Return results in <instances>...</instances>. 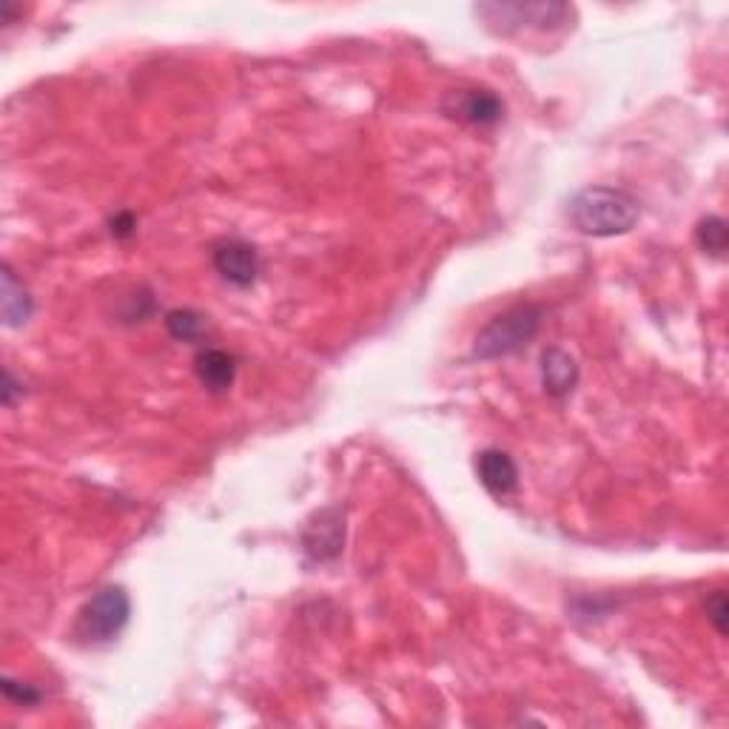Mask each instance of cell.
Wrapping results in <instances>:
<instances>
[{
	"mask_svg": "<svg viewBox=\"0 0 729 729\" xmlns=\"http://www.w3.org/2000/svg\"><path fill=\"white\" fill-rule=\"evenodd\" d=\"M641 217V205L630 191L612 189V185H590L578 191L570 203V220L576 231L587 237H621L636 229Z\"/></svg>",
	"mask_w": 729,
	"mask_h": 729,
	"instance_id": "cell-1",
	"label": "cell"
},
{
	"mask_svg": "<svg viewBox=\"0 0 729 729\" xmlns=\"http://www.w3.org/2000/svg\"><path fill=\"white\" fill-rule=\"evenodd\" d=\"M541 320H545V308L541 305H516V308H507L505 314L493 316L490 323L479 331L474 345V356L479 360H499V356L516 354L525 345H530V340L539 334Z\"/></svg>",
	"mask_w": 729,
	"mask_h": 729,
	"instance_id": "cell-2",
	"label": "cell"
},
{
	"mask_svg": "<svg viewBox=\"0 0 729 729\" xmlns=\"http://www.w3.org/2000/svg\"><path fill=\"white\" fill-rule=\"evenodd\" d=\"M132 618V598L120 585H105L78 612V638L85 645H109L125 630Z\"/></svg>",
	"mask_w": 729,
	"mask_h": 729,
	"instance_id": "cell-3",
	"label": "cell"
},
{
	"mask_svg": "<svg viewBox=\"0 0 729 729\" xmlns=\"http://www.w3.org/2000/svg\"><path fill=\"white\" fill-rule=\"evenodd\" d=\"M211 263L225 283L234 288H251L260 276V254L240 237H225L211 249Z\"/></svg>",
	"mask_w": 729,
	"mask_h": 729,
	"instance_id": "cell-4",
	"label": "cell"
},
{
	"mask_svg": "<svg viewBox=\"0 0 729 729\" xmlns=\"http://www.w3.org/2000/svg\"><path fill=\"white\" fill-rule=\"evenodd\" d=\"M442 112L467 125H496L505 114V103L490 89H454L442 100Z\"/></svg>",
	"mask_w": 729,
	"mask_h": 729,
	"instance_id": "cell-5",
	"label": "cell"
},
{
	"mask_svg": "<svg viewBox=\"0 0 729 729\" xmlns=\"http://www.w3.org/2000/svg\"><path fill=\"white\" fill-rule=\"evenodd\" d=\"M303 545L314 561H331L342 553L345 545V525H342V510L340 507H328L308 522L303 530Z\"/></svg>",
	"mask_w": 729,
	"mask_h": 729,
	"instance_id": "cell-6",
	"label": "cell"
},
{
	"mask_svg": "<svg viewBox=\"0 0 729 729\" xmlns=\"http://www.w3.org/2000/svg\"><path fill=\"white\" fill-rule=\"evenodd\" d=\"M476 474H479L487 493L499 496V499L519 490V467H516L513 456L499 450V447H487L476 456Z\"/></svg>",
	"mask_w": 729,
	"mask_h": 729,
	"instance_id": "cell-7",
	"label": "cell"
},
{
	"mask_svg": "<svg viewBox=\"0 0 729 729\" xmlns=\"http://www.w3.org/2000/svg\"><path fill=\"white\" fill-rule=\"evenodd\" d=\"M194 374L211 394H225L237 379V360L223 348H203L194 360Z\"/></svg>",
	"mask_w": 729,
	"mask_h": 729,
	"instance_id": "cell-8",
	"label": "cell"
},
{
	"mask_svg": "<svg viewBox=\"0 0 729 729\" xmlns=\"http://www.w3.org/2000/svg\"><path fill=\"white\" fill-rule=\"evenodd\" d=\"M541 385L550 396H570L578 385V365L565 348H547L541 354Z\"/></svg>",
	"mask_w": 729,
	"mask_h": 729,
	"instance_id": "cell-9",
	"label": "cell"
},
{
	"mask_svg": "<svg viewBox=\"0 0 729 729\" xmlns=\"http://www.w3.org/2000/svg\"><path fill=\"white\" fill-rule=\"evenodd\" d=\"M0 303H3V323L9 328H20V325H27L32 320L34 303L32 296H29L27 285L20 283L18 274L12 271V265L3 263V288H0Z\"/></svg>",
	"mask_w": 729,
	"mask_h": 729,
	"instance_id": "cell-10",
	"label": "cell"
},
{
	"mask_svg": "<svg viewBox=\"0 0 729 729\" xmlns=\"http://www.w3.org/2000/svg\"><path fill=\"white\" fill-rule=\"evenodd\" d=\"M165 331L178 342H203L209 331V316L194 308H174L165 314Z\"/></svg>",
	"mask_w": 729,
	"mask_h": 729,
	"instance_id": "cell-11",
	"label": "cell"
},
{
	"mask_svg": "<svg viewBox=\"0 0 729 729\" xmlns=\"http://www.w3.org/2000/svg\"><path fill=\"white\" fill-rule=\"evenodd\" d=\"M696 243L703 254H710L712 260H721L729 249V225L723 217H703L696 229Z\"/></svg>",
	"mask_w": 729,
	"mask_h": 729,
	"instance_id": "cell-12",
	"label": "cell"
},
{
	"mask_svg": "<svg viewBox=\"0 0 729 729\" xmlns=\"http://www.w3.org/2000/svg\"><path fill=\"white\" fill-rule=\"evenodd\" d=\"M707 618L712 621V627H716L721 636H727L729 630V601H727V593L723 590H716L710 598H707Z\"/></svg>",
	"mask_w": 729,
	"mask_h": 729,
	"instance_id": "cell-13",
	"label": "cell"
},
{
	"mask_svg": "<svg viewBox=\"0 0 729 729\" xmlns=\"http://www.w3.org/2000/svg\"><path fill=\"white\" fill-rule=\"evenodd\" d=\"M3 696L14 703H23V707H32V703L40 701V692L29 684H18L12 678H3Z\"/></svg>",
	"mask_w": 729,
	"mask_h": 729,
	"instance_id": "cell-14",
	"label": "cell"
},
{
	"mask_svg": "<svg viewBox=\"0 0 729 729\" xmlns=\"http://www.w3.org/2000/svg\"><path fill=\"white\" fill-rule=\"evenodd\" d=\"M134 229H138V220H134L132 211H120V214L112 217V234L118 240H129L134 234Z\"/></svg>",
	"mask_w": 729,
	"mask_h": 729,
	"instance_id": "cell-15",
	"label": "cell"
},
{
	"mask_svg": "<svg viewBox=\"0 0 729 729\" xmlns=\"http://www.w3.org/2000/svg\"><path fill=\"white\" fill-rule=\"evenodd\" d=\"M14 391H18V385H14L12 374H3V402H7V407L14 405Z\"/></svg>",
	"mask_w": 729,
	"mask_h": 729,
	"instance_id": "cell-16",
	"label": "cell"
}]
</instances>
